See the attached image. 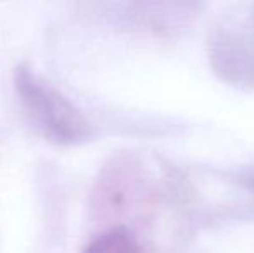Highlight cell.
Returning <instances> with one entry per match:
<instances>
[{
  "instance_id": "3",
  "label": "cell",
  "mask_w": 254,
  "mask_h": 253,
  "mask_svg": "<svg viewBox=\"0 0 254 253\" xmlns=\"http://www.w3.org/2000/svg\"><path fill=\"white\" fill-rule=\"evenodd\" d=\"M83 253H140L133 233L123 226L111 227L85 247Z\"/></svg>"
},
{
  "instance_id": "2",
  "label": "cell",
  "mask_w": 254,
  "mask_h": 253,
  "mask_svg": "<svg viewBox=\"0 0 254 253\" xmlns=\"http://www.w3.org/2000/svg\"><path fill=\"white\" fill-rule=\"evenodd\" d=\"M214 66L234 82L254 85V7L228 14L211 42Z\"/></svg>"
},
{
  "instance_id": "1",
  "label": "cell",
  "mask_w": 254,
  "mask_h": 253,
  "mask_svg": "<svg viewBox=\"0 0 254 253\" xmlns=\"http://www.w3.org/2000/svg\"><path fill=\"white\" fill-rule=\"evenodd\" d=\"M14 92L30 125L47 141L73 146L92 137V125L87 116L26 64L14 71Z\"/></svg>"
}]
</instances>
